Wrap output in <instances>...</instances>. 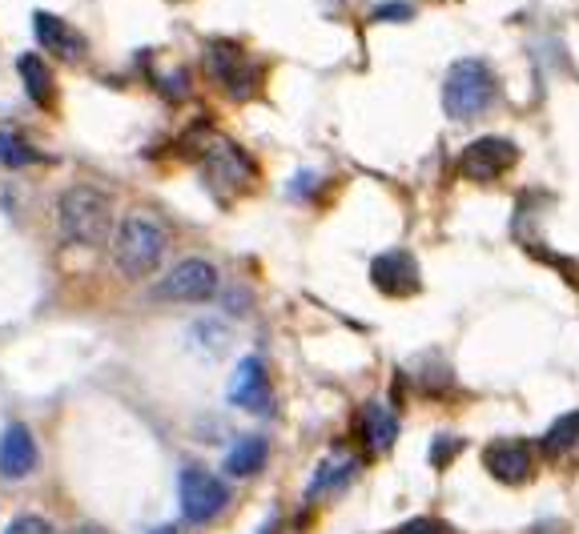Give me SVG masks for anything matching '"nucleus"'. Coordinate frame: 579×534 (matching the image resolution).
Here are the masks:
<instances>
[{"mask_svg":"<svg viewBox=\"0 0 579 534\" xmlns=\"http://www.w3.org/2000/svg\"><path fill=\"white\" fill-rule=\"evenodd\" d=\"M57 225L69 245L97 250L113 238V201L106 189L97 185H73L57 198Z\"/></svg>","mask_w":579,"mask_h":534,"instance_id":"1","label":"nucleus"},{"mask_svg":"<svg viewBox=\"0 0 579 534\" xmlns=\"http://www.w3.org/2000/svg\"><path fill=\"white\" fill-rule=\"evenodd\" d=\"M113 265L121 278H149V273L158 270L161 258H166V225H161L153 213H126V218L113 225Z\"/></svg>","mask_w":579,"mask_h":534,"instance_id":"2","label":"nucleus"},{"mask_svg":"<svg viewBox=\"0 0 579 534\" xmlns=\"http://www.w3.org/2000/svg\"><path fill=\"white\" fill-rule=\"evenodd\" d=\"M499 81L491 73V64L479 57H463L451 64V73L442 81V109L451 121H475L479 113L496 105Z\"/></svg>","mask_w":579,"mask_h":534,"instance_id":"3","label":"nucleus"},{"mask_svg":"<svg viewBox=\"0 0 579 534\" xmlns=\"http://www.w3.org/2000/svg\"><path fill=\"white\" fill-rule=\"evenodd\" d=\"M193 137H198V141L190 145V153L201 161V178H206V185H210L218 198H233V193L250 189V181L258 178V169H253V161L233 145L230 137H218V133L201 137V129Z\"/></svg>","mask_w":579,"mask_h":534,"instance_id":"4","label":"nucleus"},{"mask_svg":"<svg viewBox=\"0 0 579 534\" xmlns=\"http://www.w3.org/2000/svg\"><path fill=\"white\" fill-rule=\"evenodd\" d=\"M206 69H210L213 81L230 97H238V101L258 93V81H262V69L246 57L242 44H233V41H213L210 49H206Z\"/></svg>","mask_w":579,"mask_h":534,"instance_id":"5","label":"nucleus"},{"mask_svg":"<svg viewBox=\"0 0 579 534\" xmlns=\"http://www.w3.org/2000/svg\"><path fill=\"white\" fill-rule=\"evenodd\" d=\"M218 294V270L206 258H186L153 285L158 302H210Z\"/></svg>","mask_w":579,"mask_h":534,"instance_id":"6","label":"nucleus"},{"mask_svg":"<svg viewBox=\"0 0 579 534\" xmlns=\"http://www.w3.org/2000/svg\"><path fill=\"white\" fill-rule=\"evenodd\" d=\"M519 161V149L516 141H507V137L491 133V137H479L471 145L459 153V173L471 181H499L507 169Z\"/></svg>","mask_w":579,"mask_h":534,"instance_id":"7","label":"nucleus"},{"mask_svg":"<svg viewBox=\"0 0 579 534\" xmlns=\"http://www.w3.org/2000/svg\"><path fill=\"white\" fill-rule=\"evenodd\" d=\"M230 503L226 482L210 471H186L181 474V514L190 523H210L213 514H221V506Z\"/></svg>","mask_w":579,"mask_h":534,"instance_id":"8","label":"nucleus"},{"mask_svg":"<svg viewBox=\"0 0 579 534\" xmlns=\"http://www.w3.org/2000/svg\"><path fill=\"white\" fill-rule=\"evenodd\" d=\"M32 37H37V44H41L44 53L57 57V61H64V64L84 61V53H89V41H84L81 32L44 9L32 12Z\"/></svg>","mask_w":579,"mask_h":534,"instance_id":"9","label":"nucleus"},{"mask_svg":"<svg viewBox=\"0 0 579 534\" xmlns=\"http://www.w3.org/2000/svg\"><path fill=\"white\" fill-rule=\"evenodd\" d=\"M370 282L387 298H411L415 290H419V265H415L411 253H402V250L379 253L375 265H370Z\"/></svg>","mask_w":579,"mask_h":534,"instance_id":"10","label":"nucleus"},{"mask_svg":"<svg viewBox=\"0 0 579 534\" xmlns=\"http://www.w3.org/2000/svg\"><path fill=\"white\" fill-rule=\"evenodd\" d=\"M230 402L246 414H266L270 410V377H266L262 357H242L230 377Z\"/></svg>","mask_w":579,"mask_h":534,"instance_id":"11","label":"nucleus"},{"mask_svg":"<svg viewBox=\"0 0 579 534\" xmlns=\"http://www.w3.org/2000/svg\"><path fill=\"white\" fill-rule=\"evenodd\" d=\"M483 466L491 474H496L503 486H516V482H527L531 478V466H536V459H531V446L527 442H491L483 454Z\"/></svg>","mask_w":579,"mask_h":534,"instance_id":"12","label":"nucleus"},{"mask_svg":"<svg viewBox=\"0 0 579 534\" xmlns=\"http://www.w3.org/2000/svg\"><path fill=\"white\" fill-rule=\"evenodd\" d=\"M32 466H37V442H32V434L21 422H12L0 434V474L4 478H24Z\"/></svg>","mask_w":579,"mask_h":534,"instance_id":"13","label":"nucleus"},{"mask_svg":"<svg viewBox=\"0 0 579 534\" xmlns=\"http://www.w3.org/2000/svg\"><path fill=\"white\" fill-rule=\"evenodd\" d=\"M17 73H21V84H24V93L32 97V105H41V109L57 105V77L53 69L44 64L41 53H21Z\"/></svg>","mask_w":579,"mask_h":534,"instance_id":"14","label":"nucleus"},{"mask_svg":"<svg viewBox=\"0 0 579 534\" xmlns=\"http://www.w3.org/2000/svg\"><path fill=\"white\" fill-rule=\"evenodd\" d=\"M262 462H266V439L250 434V439H242L226 454V471H230L233 478H250V474L262 471Z\"/></svg>","mask_w":579,"mask_h":534,"instance_id":"15","label":"nucleus"},{"mask_svg":"<svg viewBox=\"0 0 579 534\" xmlns=\"http://www.w3.org/2000/svg\"><path fill=\"white\" fill-rule=\"evenodd\" d=\"M367 446L375 454H382V451H390L395 446V439H399V419L390 414L387 406H367Z\"/></svg>","mask_w":579,"mask_h":534,"instance_id":"16","label":"nucleus"},{"mask_svg":"<svg viewBox=\"0 0 579 534\" xmlns=\"http://www.w3.org/2000/svg\"><path fill=\"white\" fill-rule=\"evenodd\" d=\"M576 442H579V410H571V414H559V419L551 422L539 446H543L548 459H559V454H568Z\"/></svg>","mask_w":579,"mask_h":534,"instance_id":"17","label":"nucleus"},{"mask_svg":"<svg viewBox=\"0 0 579 534\" xmlns=\"http://www.w3.org/2000/svg\"><path fill=\"white\" fill-rule=\"evenodd\" d=\"M32 161H41V153H37L32 145H24L17 133L0 129V165L4 169H24V165H32Z\"/></svg>","mask_w":579,"mask_h":534,"instance_id":"18","label":"nucleus"},{"mask_svg":"<svg viewBox=\"0 0 579 534\" xmlns=\"http://www.w3.org/2000/svg\"><path fill=\"white\" fill-rule=\"evenodd\" d=\"M415 9L407 4V0H382V4H375V12H370V21H411Z\"/></svg>","mask_w":579,"mask_h":534,"instance_id":"19","label":"nucleus"},{"mask_svg":"<svg viewBox=\"0 0 579 534\" xmlns=\"http://www.w3.org/2000/svg\"><path fill=\"white\" fill-rule=\"evenodd\" d=\"M4 534H53V526L44 523L41 514H21V518H17Z\"/></svg>","mask_w":579,"mask_h":534,"instance_id":"20","label":"nucleus"},{"mask_svg":"<svg viewBox=\"0 0 579 534\" xmlns=\"http://www.w3.org/2000/svg\"><path fill=\"white\" fill-rule=\"evenodd\" d=\"M399 534H451L439 518H411V523H402Z\"/></svg>","mask_w":579,"mask_h":534,"instance_id":"21","label":"nucleus"},{"mask_svg":"<svg viewBox=\"0 0 579 534\" xmlns=\"http://www.w3.org/2000/svg\"><path fill=\"white\" fill-rule=\"evenodd\" d=\"M73 534H109V531H106V526H93V523H89V526H77Z\"/></svg>","mask_w":579,"mask_h":534,"instance_id":"22","label":"nucleus"},{"mask_svg":"<svg viewBox=\"0 0 579 534\" xmlns=\"http://www.w3.org/2000/svg\"><path fill=\"white\" fill-rule=\"evenodd\" d=\"M149 534H178V526H158V531H149Z\"/></svg>","mask_w":579,"mask_h":534,"instance_id":"23","label":"nucleus"},{"mask_svg":"<svg viewBox=\"0 0 579 534\" xmlns=\"http://www.w3.org/2000/svg\"><path fill=\"white\" fill-rule=\"evenodd\" d=\"M262 534H278V523H274V518H270V523L262 526Z\"/></svg>","mask_w":579,"mask_h":534,"instance_id":"24","label":"nucleus"}]
</instances>
